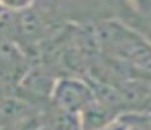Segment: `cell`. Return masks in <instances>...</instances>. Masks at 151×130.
<instances>
[{
  "label": "cell",
  "instance_id": "6da1fadb",
  "mask_svg": "<svg viewBox=\"0 0 151 130\" xmlns=\"http://www.w3.org/2000/svg\"><path fill=\"white\" fill-rule=\"evenodd\" d=\"M52 104L62 112L80 116L94 101L93 90L81 80L76 78H60L54 83L50 91Z\"/></svg>",
  "mask_w": 151,
  "mask_h": 130
},
{
  "label": "cell",
  "instance_id": "7a4b0ae2",
  "mask_svg": "<svg viewBox=\"0 0 151 130\" xmlns=\"http://www.w3.org/2000/svg\"><path fill=\"white\" fill-rule=\"evenodd\" d=\"M18 15V39L26 44H36L49 38L50 16L44 13L39 6H31Z\"/></svg>",
  "mask_w": 151,
  "mask_h": 130
},
{
  "label": "cell",
  "instance_id": "3957f363",
  "mask_svg": "<svg viewBox=\"0 0 151 130\" xmlns=\"http://www.w3.org/2000/svg\"><path fill=\"white\" fill-rule=\"evenodd\" d=\"M112 107L94 98V101L80 114V127L81 130H102L112 122Z\"/></svg>",
  "mask_w": 151,
  "mask_h": 130
},
{
  "label": "cell",
  "instance_id": "277c9868",
  "mask_svg": "<svg viewBox=\"0 0 151 130\" xmlns=\"http://www.w3.org/2000/svg\"><path fill=\"white\" fill-rule=\"evenodd\" d=\"M18 39V15L0 6V42L10 44Z\"/></svg>",
  "mask_w": 151,
  "mask_h": 130
},
{
  "label": "cell",
  "instance_id": "5b68a950",
  "mask_svg": "<svg viewBox=\"0 0 151 130\" xmlns=\"http://www.w3.org/2000/svg\"><path fill=\"white\" fill-rule=\"evenodd\" d=\"M36 0H0V6L10 10L13 13H21L24 10L34 6Z\"/></svg>",
  "mask_w": 151,
  "mask_h": 130
},
{
  "label": "cell",
  "instance_id": "8992f818",
  "mask_svg": "<svg viewBox=\"0 0 151 130\" xmlns=\"http://www.w3.org/2000/svg\"><path fill=\"white\" fill-rule=\"evenodd\" d=\"M133 5H137L143 13H151V0H130Z\"/></svg>",
  "mask_w": 151,
  "mask_h": 130
}]
</instances>
